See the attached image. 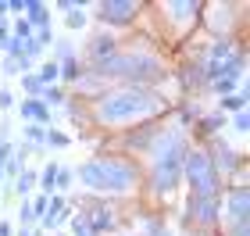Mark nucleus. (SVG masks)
I'll list each match as a JSON object with an SVG mask.
<instances>
[{
  "instance_id": "412c9836",
  "label": "nucleus",
  "mask_w": 250,
  "mask_h": 236,
  "mask_svg": "<svg viewBox=\"0 0 250 236\" xmlns=\"http://www.w3.org/2000/svg\"><path fill=\"white\" fill-rule=\"evenodd\" d=\"M18 215H21V226H29V222L36 218V215H32V204H29V200L21 204V211H18Z\"/></svg>"
},
{
  "instance_id": "7ed1b4c3",
  "label": "nucleus",
  "mask_w": 250,
  "mask_h": 236,
  "mask_svg": "<svg viewBox=\"0 0 250 236\" xmlns=\"http://www.w3.org/2000/svg\"><path fill=\"white\" fill-rule=\"evenodd\" d=\"M93 68L97 75H104V79H136V83H150V79H161L165 68H161V61L154 58V54H146V50H129V54H111V58L104 61H93Z\"/></svg>"
},
{
  "instance_id": "f3484780",
  "label": "nucleus",
  "mask_w": 250,
  "mask_h": 236,
  "mask_svg": "<svg viewBox=\"0 0 250 236\" xmlns=\"http://www.w3.org/2000/svg\"><path fill=\"white\" fill-rule=\"evenodd\" d=\"M21 86H25V89H29V93H40V89H43L36 75H25V79H21Z\"/></svg>"
},
{
  "instance_id": "f8f14e48",
  "label": "nucleus",
  "mask_w": 250,
  "mask_h": 236,
  "mask_svg": "<svg viewBox=\"0 0 250 236\" xmlns=\"http://www.w3.org/2000/svg\"><path fill=\"white\" fill-rule=\"evenodd\" d=\"M58 75H61L58 61H47V64H43V68H40V75H36V79H40V86H43V83H54V79H58Z\"/></svg>"
},
{
  "instance_id": "9b49d317",
  "label": "nucleus",
  "mask_w": 250,
  "mask_h": 236,
  "mask_svg": "<svg viewBox=\"0 0 250 236\" xmlns=\"http://www.w3.org/2000/svg\"><path fill=\"white\" fill-rule=\"evenodd\" d=\"M168 11H172V18H175V21H186L189 15H197L200 7L193 4V0H189V4H168Z\"/></svg>"
},
{
  "instance_id": "4be33fe9",
  "label": "nucleus",
  "mask_w": 250,
  "mask_h": 236,
  "mask_svg": "<svg viewBox=\"0 0 250 236\" xmlns=\"http://www.w3.org/2000/svg\"><path fill=\"white\" fill-rule=\"evenodd\" d=\"M54 183H58V190H64L68 183H72V172H64V168H58V179H54Z\"/></svg>"
},
{
  "instance_id": "ddd939ff",
  "label": "nucleus",
  "mask_w": 250,
  "mask_h": 236,
  "mask_svg": "<svg viewBox=\"0 0 250 236\" xmlns=\"http://www.w3.org/2000/svg\"><path fill=\"white\" fill-rule=\"evenodd\" d=\"M32 186H36V175H32V172H21V175H18V193L25 197Z\"/></svg>"
},
{
  "instance_id": "aec40b11",
  "label": "nucleus",
  "mask_w": 250,
  "mask_h": 236,
  "mask_svg": "<svg viewBox=\"0 0 250 236\" xmlns=\"http://www.w3.org/2000/svg\"><path fill=\"white\" fill-rule=\"evenodd\" d=\"M83 25H86V15H79V11L68 15V29H83Z\"/></svg>"
},
{
  "instance_id": "5701e85b",
  "label": "nucleus",
  "mask_w": 250,
  "mask_h": 236,
  "mask_svg": "<svg viewBox=\"0 0 250 236\" xmlns=\"http://www.w3.org/2000/svg\"><path fill=\"white\" fill-rule=\"evenodd\" d=\"M236 132H247V111H236Z\"/></svg>"
},
{
  "instance_id": "dca6fc26",
  "label": "nucleus",
  "mask_w": 250,
  "mask_h": 236,
  "mask_svg": "<svg viewBox=\"0 0 250 236\" xmlns=\"http://www.w3.org/2000/svg\"><path fill=\"white\" fill-rule=\"evenodd\" d=\"M25 136H29L32 143H40V140H47V132H43V126H29V129H25Z\"/></svg>"
},
{
  "instance_id": "6ab92c4d",
  "label": "nucleus",
  "mask_w": 250,
  "mask_h": 236,
  "mask_svg": "<svg viewBox=\"0 0 250 236\" xmlns=\"http://www.w3.org/2000/svg\"><path fill=\"white\" fill-rule=\"evenodd\" d=\"M43 97H47V104H61V100H64L61 89H43Z\"/></svg>"
},
{
  "instance_id": "2eb2a0df",
  "label": "nucleus",
  "mask_w": 250,
  "mask_h": 236,
  "mask_svg": "<svg viewBox=\"0 0 250 236\" xmlns=\"http://www.w3.org/2000/svg\"><path fill=\"white\" fill-rule=\"evenodd\" d=\"M54 179H58V165L43 168V190H54Z\"/></svg>"
},
{
  "instance_id": "0eeeda50",
  "label": "nucleus",
  "mask_w": 250,
  "mask_h": 236,
  "mask_svg": "<svg viewBox=\"0 0 250 236\" xmlns=\"http://www.w3.org/2000/svg\"><path fill=\"white\" fill-rule=\"evenodd\" d=\"M179 175H183V165H157L150 168V183H154V193H172L175 183H179Z\"/></svg>"
},
{
  "instance_id": "6e6552de",
  "label": "nucleus",
  "mask_w": 250,
  "mask_h": 236,
  "mask_svg": "<svg viewBox=\"0 0 250 236\" xmlns=\"http://www.w3.org/2000/svg\"><path fill=\"white\" fill-rule=\"evenodd\" d=\"M61 222H64V200H61V197H54V200H47V211H43V226L54 229V226H61Z\"/></svg>"
},
{
  "instance_id": "f03ea898",
  "label": "nucleus",
  "mask_w": 250,
  "mask_h": 236,
  "mask_svg": "<svg viewBox=\"0 0 250 236\" xmlns=\"http://www.w3.org/2000/svg\"><path fill=\"white\" fill-rule=\"evenodd\" d=\"M75 175L83 179V186L93 190V193H129V190L140 183L136 165L125 161V157H93V161H86Z\"/></svg>"
},
{
  "instance_id": "39448f33",
  "label": "nucleus",
  "mask_w": 250,
  "mask_h": 236,
  "mask_svg": "<svg viewBox=\"0 0 250 236\" xmlns=\"http://www.w3.org/2000/svg\"><path fill=\"white\" fill-rule=\"evenodd\" d=\"M247 236V186H236L225 193V233Z\"/></svg>"
},
{
  "instance_id": "f257e3e1",
  "label": "nucleus",
  "mask_w": 250,
  "mask_h": 236,
  "mask_svg": "<svg viewBox=\"0 0 250 236\" xmlns=\"http://www.w3.org/2000/svg\"><path fill=\"white\" fill-rule=\"evenodd\" d=\"M165 107V100L150 93L143 86H122L111 89L97 100V122L100 126H136V122L157 115Z\"/></svg>"
},
{
  "instance_id": "4468645a",
  "label": "nucleus",
  "mask_w": 250,
  "mask_h": 236,
  "mask_svg": "<svg viewBox=\"0 0 250 236\" xmlns=\"http://www.w3.org/2000/svg\"><path fill=\"white\" fill-rule=\"evenodd\" d=\"M243 100H247V93H236V97H225V100H222V107H225V111H243Z\"/></svg>"
},
{
  "instance_id": "393cba45",
  "label": "nucleus",
  "mask_w": 250,
  "mask_h": 236,
  "mask_svg": "<svg viewBox=\"0 0 250 236\" xmlns=\"http://www.w3.org/2000/svg\"><path fill=\"white\" fill-rule=\"evenodd\" d=\"M4 11H7V4H4V0H0V18H4Z\"/></svg>"
},
{
  "instance_id": "1a4fd4ad",
  "label": "nucleus",
  "mask_w": 250,
  "mask_h": 236,
  "mask_svg": "<svg viewBox=\"0 0 250 236\" xmlns=\"http://www.w3.org/2000/svg\"><path fill=\"white\" fill-rule=\"evenodd\" d=\"M25 21L29 25H40V29H47V4H36V0H25Z\"/></svg>"
},
{
  "instance_id": "20e7f679",
  "label": "nucleus",
  "mask_w": 250,
  "mask_h": 236,
  "mask_svg": "<svg viewBox=\"0 0 250 236\" xmlns=\"http://www.w3.org/2000/svg\"><path fill=\"white\" fill-rule=\"evenodd\" d=\"M183 172L193 186V200H222V175L208 150H186Z\"/></svg>"
},
{
  "instance_id": "9d476101",
  "label": "nucleus",
  "mask_w": 250,
  "mask_h": 236,
  "mask_svg": "<svg viewBox=\"0 0 250 236\" xmlns=\"http://www.w3.org/2000/svg\"><path fill=\"white\" fill-rule=\"evenodd\" d=\"M21 115L32 118L40 126V122H47V104H40V100H25V104H21Z\"/></svg>"
},
{
  "instance_id": "a878e982",
  "label": "nucleus",
  "mask_w": 250,
  "mask_h": 236,
  "mask_svg": "<svg viewBox=\"0 0 250 236\" xmlns=\"http://www.w3.org/2000/svg\"><path fill=\"white\" fill-rule=\"evenodd\" d=\"M0 175H4V165H0Z\"/></svg>"
},
{
  "instance_id": "b1692460",
  "label": "nucleus",
  "mask_w": 250,
  "mask_h": 236,
  "mask_svg": "<svg viewBox=\"0 0 250 236\" xmlns=\"http://www.w3.org/2000/svg\"><path fill=\"white\" fill-rule=\"evenodd\" d=\"M47 140L54 143V147H64V143H68V136H61V132H47Z\"/></svg>"
},
{
  "instance_id": "423d86ee",
  "label": "nucleus",
  "mask_w": 250,
  "mask_h": 236,
  "mask_svg": "<svg viewBox=\"0 0 250 236\" xmlns=\"http://www.w3.org/2000/svg\"><path fill=\"white\" fill-rule=\"evenodd\" d=\"M140 11L136 0H104V4L97 7L100 21H107V25H125V21H132V15Z\"/></svg>"
},
{
  "instance_id": "a211bd4d",
  "label": "nucleus",
  "mask_w": 250,
  "mask_h": 236,
  "mask_svg": "<svg viewBox=\"0 0 250 236\" xmlns=\"http://www.w3.org/2000/svg\"><path fill=\"white\" fill-rule=\"evenodd\" d=\"M75 236H97V233L86 226V218H75Z\"/></svg>"
}]
</instances>
